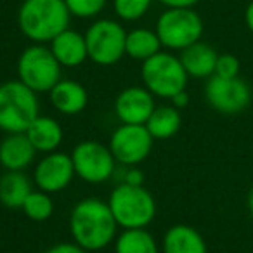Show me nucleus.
<instances>
[{
	"label": "nucleus",
	"instance_id": "1",
	"mask_svg": "<svg viewBox=\"0 0 253 253\" xmlns=\"http://www.w3.org/2000/svg\"><path fill=\"white\" fill-rule=\"evenodd\" d=\"M70 234L85 252H101L118 236V224L109 210L108 201L99 198H84L70 213Z\"/></svg>",
	"mask_w": 253,
	"mask_h": 253
},
{
	"label": "nucleus",
	"instance_id": "2",
	"mask_svg": "<svg viewBox=\"0 0 253 253\" xmlns=\"http://www.w3.org/2000/svg\"><path fill=\"white\" fill-rule=\"evenodd\" d=\"M71 14L64 0H23L18 11V26L33 43H50L70 28Z\"/></svg>",
	"mask_w": 253,
	"mask_h": 253
},
{
	"label": "nucleus",
	"instance_id": "3",
	"mask_svg": "<svg viewBox=\"0 0 253 253\" xmlns=\"http://www.w3.org/2000/svg\"><path fill=\"white\" fill-rule=\"evenodd\" d=\"M109 210L122 229H148L156 217V201L144 186L120 182L108 198Z\"/></svg>",
	"mask_w": 253,
	"mask_h": 253
},
{
	"label": "nucleus",
	"instance_id": "4",
	"mask_svg": "<svg viewBox=\"0 0 253 253\" xmlns=\"http://www.w3.org/2000/svg\"><path fill=\"white\" fill-rule=\"evenodd\" d=\"M40 115L39 94L19 80L0 84V130L5 134H25Z\"/></svg>",
	"mask_w": 253,
	"mask_h": 253
},
{
	"label": "nucleus",
	"instance_id": "5",
	"mask_svg": "<svg viewBox=\"0 0 253 253\" xmlns=\"http://www.w3.org/2000/svg\"><path fill=\"white\" fill-rule=\"evenodd\" d=\"M18 80L37 94H49L61 80L63 66L57 63L49 45L33 43L18 57Z\"/></svg>",
	"mask_w": 253,
	"mask_h": 253
},
{
	"label": "nucleus",
	"instance_id": "6",
	"mask_svg": "<svg viewBox=\"0 0 253 253\" xmlns=\"http://www.w3.org/2000/svg\"><path fill=\"white\" fill-rule=\"evenodd\" d=\"M141 80L155 97L172 99L175 94L186 90L189 75L184 70L179 56L160 50L142 63Z\"/></svg>",
	"mask_w": 253,
	"mask_h": 253
},
{
	"label": "nucleus",
	"instance_id": "7",
	"mask_svg": "<svg viewBox=\"0 0 253 253\" xmlns=\"http://www.w3.org/2000/svg\"><path fill=\"white\" fill-rule=\"evenodd\" d=\"M203 30V19L194 9H165L155 26L162 47L177 52L200 42Z\"/></svg>",
	"mask_w": 253,
	"mask_h": 253
},
{
	"label": "nucleus",
	"instance_id": "8",
	"mask_svg": "<svg viewBox=\"0 0 253 253\" xmlns=\"http://www.w3.org/2000/svg\"><path fill=\"white\" fill-rule=\"evenodd\" d=\"M84 35L87 42L88 61L97 66H115L125 56L126 30L116 19H95Z\"/></svg>",
	"mask_w": 253,
	"mask_h": 253
},
{
	"label": "nucleus",
	"instance_id": "9",
	"mask_svg": "<svg viewBox=\"0 0 253 253\" xmlns=\"http://www.w3.org/2000/svg\"><path fill=\"white\" fill-rule=\"evenodd\" d=\"M70 155L75 167V175L92 186L108 182L116 172L118 163L115 156L111 155L108 146L97 141L87 139L78 142Z\"/></svg>",
	"mask_w": 253,
	"mask_h": 253
},
{
	"label": "nucleus",
	"instance_id": "10",
	"mask_svg": "<svg viewBox=\"0 0 253 253\" xmlns=\"http://www.w3.org/2000/svg\"><path fill=\"white\" fill-rule=\"evenodd\" d=\"M252 87L241 77L222 78L210 77L205 85V99L208 106L225 116H234L243 113L252 104Z\"/></svg>",
	"mask_w": 253,
	"mask_h": 253
},
{
	"label": "nucleus",
	"instance_id": "11",
	"mask_svg": "<svg viewBox=\"0 0 253 253\" xmlns=\"http://www.w3.org/2000/svg\"><path fill=\"white\" fill-rule=\"evenodd\" d=\"M155 139L146 125H122L109 137V151L122 167H139L153 151Z\"/></svg>",
	"mask_w": 253,
	"mask_h": 253
},
{
	"label": "nucleus",
	"instance_id": "12",
	"mask_svg": "<svg viewBox=\"0 0 253 253\" xmlns=\"http://www.w3.org/2000/svg\"><path fill=\"white\" fill-rule=\"evenodd\" d=\"M75 179V167L71 155L63 151H54L43 155L33 169V184L43 193L56 194L64 191Z\"/></svg>",
	"mask_w": 253,
	"mask_h": 253
},
{
	"label": "nucleus",
	"instance_id": "13",
	"mask_svg": "<svg viewBox=\"0 0 253 253\" xmlns=\"http://www.w3.org/2000/svg\"><path fill=\"white\" fill-rule=\"evenodd\" d=\"M155 108V95L144 85L123 88L115 99V115L125 125H146Z\"/></svg>",
	"mask_w": 253,
	"mask_h": 253
},
{
	"label": "nucleus",
	"instance_id": "14",
	"mask_svg": "<svg viewBox=\"0 0 253 253\" xmlns=\"http://www.w3.org/2000/svg\"><path fill=\"white\" fill-rule=\"evenodd\" d=\"M35 156L37 149L26 134H5L0 141V165L5 172H25Z\"/></svg>",
	"mask_w": 253,
	"mask_h": 253
},
{
	"label": "nucleus",
	"instance_id": "15",
	"mask_svg": "<svg viewBox=\"0 0 253 253\" xmlns=\"http://www.w3.org/2000/svg\"><path fill=\"white\" fill-rule=\"evenodd\" d=\"M52 108L66 116H77L85 111L88 104V92L80 82L71 78H61L49 92Z\"/></svg>",
	"mask_w": 253,
	"mask_h": 253
},
{
	"label": "nucleus",
	"instance_id": "16",
	"mask_svg": "<svg viewBox=\"0 0 253 253\" xmlns=\"http://www.w3.org/2000/svg\"><path fill=\"white\" fill-rule=\"evenodd\" d=\"M49 47L63 68H78L88 61L85 35L77 30H64L49 43Z\"/></svg>",
	"mask_w": 253,
	"mask_h": 253
},
{
	"label": "nucleus",
	"instance_id": "17",
	"mask_svg": "<svg viewBox=\"0 0 253 253\" xmlns=\"http://www.w3.org/2000/svg\"><path fill=\"white\" fill-rule=\"evenodd\" d=\"M162 253H208V246L203 234L193 225L175 224L163 234Z\"/></svg>",
	"mask_w": 253,
	"mask_h": 253
},
{
	"label": "nucleus",
	"instance_id": "18",
	"mask_svg": "<svg viewBox=\"0 0 253 253\" xmlns=\"http://www.w3.org/2000/svg\"><path fill=\"white\" fill-rule=\"evenodd\" d=\"M25 134L33 144V148L37 149V153H43V155L57 151L64 139L61 123L47 115L37 116L32 122V125L26 128Z\"/></svg>",
	"mask_w": 253,
	"mask_h": 253
},
{
	"label": "nucleus",
	"instance_id": "19",
	"mask_svg": "<svg viewBox=\"0 0 253 253\" xmlns=\"http://www.w3.org/2000/svg\"><path fill=\"white\" fill-rule=\"evenodd\" d=\"M186 73L189 78H210L215 75V66H217L218 52L210 45V43L200 42L193 43L187 49L180 50L179 56Z\"/></svg>",
	"mask_w": 253,
	"mask_h": 253
},
{
	"label": "nucleus",
	"instance_id": "20",
	"mask_svg": "<svg viewBox=\"0 0 253 253\" xmlns=\"http://www.w3.org/2000/svg\"><path fill=\"white\" fill-rule=\"evenodd\" d=\"M33 191V180L25 172H5L0 177V203L9 210H21Z\"/></svg>",
	"mask_w": 253,
	"mask_h": 253
},
{
	"label": "nucleus",
	"instance_id": "21",
	"mask_svg": "<svg viewBox=\"0 0 253 253\" xmlns=\"http://www.w3.org/2000/svg\"><path fill=\"white\" fill-rule=\"evenodd\" d=\"M182 125V115L172 104L156 106L155 111L151 113L149 120L146 122V128L153 135L155 141H169L177 132L180 130Z\"/></svg>",
	"mask_w": 253,
	"mask_h": 253
},
{
	"label": "nucleus",
	"instance_id": "22",
	"mask_svg": "<svg viewBox=\"0 0 253 253\" xmlns=\"http://www.w3.org/2000/svg\"><path fill=\"white\" fill-rule=\"evenodd\" d=\"M162 50V42L155 30L149 28H134L126 32L125 40V56L134 61H148L155 54Z\"/></svg>",
	"mask_w": 253,
	"mask_h": 253
},
{
	"label": "nucleus",
	"instance_id": "23",
	"mask_svg": "<svg viewBox=\"0 0 253 253\" xmlns=\"http://www.w3.org/2000/svg\"><path fill=\"white\" fill-rule=\"evenodd\" d=\"M115 253H160L162 248L148 229H122L115 238Z\"/></svg>",
	"mask_w": 253,
	"mask_h": 253
},
{
	"label": "nucleus",
	"instance_id": "24",
	"mask_svg": "<svg viewBox=\"0 0 253 253\" xmlns=\"http://www.w3.org/2000/svg\"><path fill=\"white\" fill-rule=\"evenodd\" d=\"M23 213L33 222H45L54 213V200L52 194L43 193L40 189H33L23 205Z\"/></svg>",
	"mask_w": 253,
	"mask_h": 253
},
{
	"label": "nucleus",
	"instance_id": "25",
	"mask_svg": "<svg viewBox=\"0 0 253 253\" xmlns=\"http://www.w3.org/2000/svg\"><path fill=\"white\" fill-rule=\"evenodd\" d=\"M153 0H113V11L120 21L134 23L149 12Z\"/></svg>",
	"mask_w": 253,
	"mask_h": 253
},
{
	"label": "nucleus",
	"instance_id": "26",
	"mask_svg": "<svg viewBox=\"0 0 253 253\" xmlns=\"http://www.w3.org/2000/svg\"><path fill=\"white\" fill-rule=\"evenodd\" d=\"M71 18L95 19L106 9L108 0H64Z\"/></svg>",
	"mask_w": 253,
	"mask_h": 253
},
{
	"label": "nucleus",
	"instance_id": "27",
	"mask_svg": "<svg viewBox=\"0 0 253 253\" xmlns=\"http://www.w3.org/2000/svg\"><path fill=\"white\" fill-rule=\"evenodd\" d=\"M241 73V63L234 54H218L215 75L222 78H236Z\"/></svg>",
	"mask_w": 253,
	"mask_h": 253
},
{
	"label": "nucleus",
	"instance_id": "28",
	"mask_svg": "<svg viewBox=\"0 0 253 253\" xmlns=\"http://www.w3.org/2000/svg\"><path fill=\"white\" fill-rule=\"evenodd\" d=\"M120 182L130 184V186H142L144 184V172L139 167H123Z\"/></svg>",
	"mask_w": 253,
	"mask_h": 253
},
{
	"label": "nucleus",
	"instance_id": "29",
	"mask_svg": "<svg viewBox=\"0 0 253 253\" xmlns=\"http://www.w3.org/2000/svg\"><path fill=\"white\" fill-rule=\"evenodd\" d=\"M43 253H88V252H85L84 248H80L77 243L66 241V243H57V245L50 246V248H47Z\"/></svg>",
	"mask_w": 253,
	"mask_h": 253
},
{
	"label": "nucleus",
	"instance_id": "30",
	"mask_svg": "<svg viewBox=\"0 0 253 253\" xmlns=\"http://www.w3.org/2000/svg\"><path fill=\"white\" fill-rule=\"evenodd\" d=\"M165 9H194L200 0H158Z\"/></svg>",
	"mask_w": 253,
	"mask_h": 253
},
{
	"label": "nucleus",
	"instance_id": "31",
	"mask_svg": "<svg viewBox=\"0 0 253 253\" xmlns=\"http://www.w3.org/2000/svg\"><path fill=\"white\" fill-rule=\"evenodd\" d=\"M170 102H172L173 108H177L179 111H182V109L187 108V104H189V94H187V90L179 92V94H175L172 99H170Z\"/></svg>",
	"mask_w": 253,
	"mask_h": 253
},
{
	"label": "nucleus",
	"instance_id": "32",
	"mask_svg": "<svg viewBox=\"0 0 253 253\" xmlns=\"http://www.w3.org/2000/svg\"><path fill=\"white\" fill-rule=\"evenodd\" d=\"M245 23H246V28H248L250 33L253 35V0L245 9Z\"/></svg>",
	"mask_w": 253,
	"mask_h": 253
},
{
	"label": "nucleus",
	"instance_id": "33",
	"mask_svg": "<svg viewBox=\"0 0 253 253\" xmlns=\"http://www.w3.org/2000/svg\"><path fill=\"white\" fill-rule=\"evenodd\" d=\"M246 207H248V211H250V215H252V218H253V186H252V189H250V193H248V198H246Z\"/></svg>",
	"mask_w": 253,
	"mask_h": 253
}]
</instances>
